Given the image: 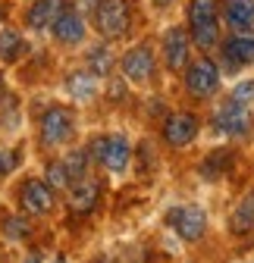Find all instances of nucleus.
Here are the masks:
<instances>
[{
	"label": "nucleus",
	"mask_w": 254,
	"mask_h": 263,
	"mask_svg": "<svg viewBox=\"0 0 254 263\" xmlns=\"http://www.w3.org/2000/svg\"><path fill=\"white\" fill-rule=\"evenodd\" d=\"M229 163H232V154H229V151H216V154H210V157L204 160L201 173H204L207 179H220V176L229 170Z\"/></svg>",
	"instance_id": "19"
},
{
	"label": "nucleus",
	"mask_w": 254,
	"mask_h": 263,
	"mask_svg": "<svg viewBox=\"0 0 254 263\" xmlns=\"http://www.w3.org/2000/svg\"><path fill=\"white\" fill-rule=\"evenodd\" d=\"M4 16H7V10H4V4H0V22H4Z\"/></svg>",
	"instance_id": "29"
},
{
	"label": "nucleus",
	"mask_w": 254,
	"mask_h": 263,
	"mask_svg": "<svg viewBox=\"0 0 254 263\" xmlns=\"http://www.w3.org/2000/svg\"><path fill=\"white\" fill-rule=\"evenodd\" d=\"M60 10H63V0H38V4L28 10V25L31 28H47V25H53Z\"/></svg>",
	"instance_id": "14"
},
{
	"label": "nucleus",
	"mask_w": 254,
	"mask_h": 263,
	"mask_svg": "<svg viewBox=\"0 0 254 263\" xmlns=\"http://www.w3.org/2000/svg\"><path fill=\"white\" fill-rule=\"evenodd\" d=\"M122 76L129 82H135V85H141V82H148L154 76V53H151L148 44H138L122 57Z\"/></svg>",
	"instance_id": "9"
},
{
	"label": "nucleus",
	"mask_w": 254,
	"mask_h": 263,
	"mask_svg": "<svg viewBox=\"0 0 254 263\" xmlns=\"http://www.w3.org/2000/svg\"><path fill=\"white\" fill-rule=\"evenodd\" d=\"M226 60L232 63V66H248V63H254V31H248V28H242V31H235V35L226 41Z\"/></svg>",
	"instance_id": "13"
},
{
	"label": "nucleus",
	"mask_w": 254,
	"mask_h": 263,
	"mask_svg": "<svg viewBox=\"0 0 254 263\" xmlns=\"http://www.w3.org/2000/svg\"><path fill=\"white\" fill-rule=\"evenodd\" d=\"M101 0H79V10H98Z\"/></svg>",
	"instance_id": "26"
},
{
	"label": "nucleus",
	"mask_w": 254,
	"mask_h": 263,
	"mask_svg": "<svg viewBox=\"0 0 254 263\" xmlns=\"http://www.w3.org/2000/svg\"><path fill=\"white\" fill-rule=\"evenodd\" d=\"M188 19H192V28L216 22V0H192V7H188Z\"/></svg>",
	"instance_id": "18"
},
{
	"label": "nucleus",
	"mask_w": 254,
	"mask_h": 263,
	"mask_svg": "<svg viewBox=\"0 0 254 263\" xmlns=\"http://www.w3.org/2000/svg\"><path fill=\"white\" fill-rule=\"evenodd\" d=\"M229 226H232V232H251L254 229V197H245L242 204H235L232 216H229Z\"/></svg>",
	"instance_id": "17"
},
{
	"label": "nucleus",
	"mask_w": 254,
	"mask_h": 263,
	"mask_svg": "<svg viewBox=\"0 0 254 263\" xmlns=\"http://www.w3.org/2000/svg\"><path fill=\"white\" fill-rule=\"evenodd\" d=\"M63 163H66V170H69L72 182H79V179L85 176V166H88V151H72Z\"/></svg>",
	"instance_id": "23"
},
{
	"label": "nucleus",
	"mask_w": 254,
	"mask_h": 263,
	"mask_svg": "<svg viewBox=\"0 0 254 263\" xmlns=\"http://www.w3.org/2000/svg\"><path fill=\"white\" fill-rule=\"evenodd\" d=\"M213 128L223 132V135H232V138L248 135V132H251V113H248V107H242L235 101H226L223 107L216 110V116H213Z\"/></svg>",
	"instance_id": "5"
},
{
	"label": "nucleus",
	"mask_w": 254,
	"mask_h": 263,
	"mask_svg": "<svg viewBox=\"0 0 254 263\" xmlns=\"http://www.w3.org/2000/svg\"><path fill=\"white\" fill-rule=\"evenodd\" d=\"M22 50H25V44H22V38L16 35V31H0V60L13 63Z\"/></svg>",
	"instance_id": "21"
},
{
	"label": "nucleus",
	"mask_w": 254,
	"mask_h": 263,
	"mask_svg": "<svg viewBox=\"0 0 254 263\" xmlns=\"http://www.w3.org/2000/svg\"><path fill=\"white\" fill-rule=\"evenodd\" d=\"M66 91L76 97V101H91V97L98 94V76H91V72H72L66 79Z\"/></svg>",
	"instance_id": "15"
},
{
	"label": "nucleus",
	"mask_w": 254,
	"mask_h": 263,
	"mask_svg": "<svg viewBox=\"0 0 254 263\" xmlns=\"http://www.w3.org/2000/svg\"><path fill=\"white\" fill-rule=\"evenodd\" d=\"M154 4H160V7H170V4H173V0H154Z\"/></svg>",
	"instance_id": "27"
},
{
	"label": "nucleus",
	"mask_w": 254,
	"mask_h": 263,
	"mask_svg": "<svg viewBox=\"0 0 254 263\" xmlns=\"http://www.w3.org/2000/svg\"><path fill=\"white\" fill-rule=\"evenodd\" d=\"M72 113L66 107H50L44 116H41V141L47 147H57V144H66L72 138Z\"/></svg>",
	"instance_id": "4"
},
{
	"label": "nucleus",
	"mask_w": 254,
	"mask_h": 263,
	"mask_svg": "<svg viewBox=\"0 0 254 263\" xmlns=\"http://www.w3.org/2000/svg\"><path fill=\"white\" fill-rule=\"evenodd\" d=\"M88 66H91V76H110V66H113V53L107 47H94L88 53Z\"/></svg>",
	"instance_id": "20"
},
{
	"label": "nucleus",
	"mask_w": 254,
	"mask_h": 263,
	"mask_svg": "<svg viewBox=\"0 0 254 263\" xmlns=\"http://www.w3.org/2000/svg\"><path fill=\"white\" fill-rule=\"evenodd\" d=\"M185 88L192 91L195 97H210L216 88H220V72H216V66L204 57V60H195L192 66H188V72H185Z\"/></svg>",
	"instance_id": "6"
},
{
	"label": "nucleus",
	"mask_w": 254,
	"mask_h": 263,
	"mask_svg": "<svg viewBox=\"0 0 254 263\" xmlns=\"http://www.w3.org/2000/svg\"><path fill=\"white\" fill-rule=\"evenodd\" d=\"M94 22L104 38H122L132 25V13L125 0H101L98 10H94Z\"/></svg>",
	"instance_id": "2"
},
{
	"label": "nucleus",
	"mask_w": 254,
	"mask_h": 263,
	"mask_svg": "<svg viewBox=\"0 0 254 263\" xmlns=\"http://www.w3.org/2000/svg\"><path fill=\"white\" fill-rule=\"evenodd\" d=\"M19 201H22V210L31 213V216L50 213V207H53V188L47 182H41V179H28L19 188Z\"/></svg>",
	"instance_id": "7"
},
{
	"label": "nucleus",
	"mask_w": 254,
	"mask_h": 263,
	"mask_svg": "<svg viewBox=\"0 0 254 263\" xmlns=\"http://www.w3.org/2000/svg\"><path fill=\"white\" fill-rule=\"evenodd\" d=\"M229 101H235V104L248 107V104L254 101V82H245V85H239V88L232 91V97H229Z\"/></svg>",
	"instance_id": "25"
},
{
	"label": "nucleus",
	"mask_w": 254,
	"mask_h": 263,
	"mask_svg": "<svg viewBox=\"0 0 254 263\" xmlns=\"http://www.w3.org/2000/svg\"><path fill=\"white\" fill-rule=\"evenodd\" d=\"M4 235L7 238H25L28 235V222L19 219V216H7L4 219Z\"/></svg>",
	"instance_id": "24"
},
{
	"label": "nucleus",
	"mask_w": 254,
	"mask_h": 263,
	"mask_svg": "<svg viewBox=\"0 0 254 263\" xmlns=\"http://www.w3.org/2000/svg\"><path fill=\"white\" fill-rule=\"evenodd\" d=\"M47 185L50 188H69L72 185V176H69V170H66V163H63V160H57V163L47 166Z\"/></svg>",
	"instance_id": "22"
},
{
	"label": "nucleus",
	"mask_w": 254,
	"mask_h": 263,
	"mask_svg": "<svg viewBox=\"0 0 254 263\" xmlns=\"http://www.w3.org/2000/svg\"><path fill=\"white\" fill-rule=\"evenodd\" d=\"M129 141L122 135H104V138H94L91 147H88V157H94L104 170L110 173H122L129 166Z\"/></svg>",
	"instance_id": "1"
},
{
	"label": "nucleus",
	"mask_w": 254,
	"mask_h": 263,
	"mask_svg": "<svg viewBox=\"0 0 254 263\" xmlns=\"http://www.w3.org/2000/svg\"><path fill=\"white\" fill-rule=\"evenodd\" d=\"M69 188H72V191H69V210H72V213H91L94 207H98V201H101V182H98V179L82 176V179L72 182Z\"/></svg>",
	"instance_id": "10"
},
{
	"label": "nucleus",
	"mask_w": 254,
	"mask_h": 263,
	"mask_svg": "<svg viewBox=\"0 0 254 263\" xmlns=\"http://www.w3.org/2000/svg\"><path fill=\"white\" fill-rule=\"evenodd\" d=\"M198 135V116L195 113H173L164 122V141L170 147H185Z\"/></svg>",
	"instance_id": "8"
},
{
	"label": "nucleus",
	"mask_w": 254,
	"mask_h": 263,
	"mask_svg": "<svg viewBox=\"0 0 254 263\" xmlns=\"http://www.w3.org/2000/svg\"><path fill=\"white\" fill-rule=\"evenodd\" d=\"M164 53H167V66H170V69H182V66H185V60H188V31L182 25L167 31Z\"/></svg>",
	"instance_id": "12"
},
{
	"label": "nucleus",
	"mask_w": 254,
	"mask_h": 263,
	"mask_svg": "<svg viewBox=\"0 0 254 263\" xmlns=\"http://www.w3.org/2000/svg\"><path fill=\"white\" fill-rule=\"evenodd\" d=\"M0 176H4V151H0Z\"/></svg>",
	"instance_id": "28"
},
{
	"label": "nucleus",
	"mask_w": 254,
	"mask_h": 263,
	"mask_svg": "<svg viewBox=\"0 0 254 263\" xmlns=\"http://www.w3.org/2000/svg\"><path fill=\"white\" fill-rule=\"evenodd\" d=\"M226 19L235 31L254 22V0H226Z\"/></svg>",
	"instance_id": "16"
},
{
	"label": "nucleus",
	"mask_w": 254,
	"mask_h": 263,
	"mask_svg": "<svg viewBox=\"0 0 254 263\" xmlns=\"http://www.w3.org/2000/svg\"><path fill=\"white\" fill-rule=\"evenodd\" d=\"M50 28H53L57 41H63V44H79V41L85 38V22H82V16H79L76 10H69V7L60 10V16L53 19Z\"/></svg>",
	"instance_id": "11"
},
{
	"label": "nucleus",
	"mask_w": 254,
	"mask_h": 263,
	"mask_svg": "<svg viewBox=\"0 0 254 263\" xmlns=\"http://www.w3.org/2000/svg\"><path fill=\"white\" fill-rule=\"evenodd\" d=\"M167 222L176 229V235L185 241H198L207 229V216L198 204H185V207H173L167 210Z\"/></svg>",
	"instance_id": "3"
},
{
	"label": "nucleus",
	"mask_w": 254,
	"mask_h": 263,
	"mask_svg": "<svg viewBox=\"0 0 254 263\" xmlns=\"http://www.w3.org/2000/svg\"><path fill=\"white\" fill-rule=\"evenodd\" d=\"M0 94H4V76H0Z\"/></svg>",
	"instance_id": "30"
}]
</instances>
